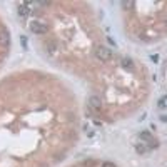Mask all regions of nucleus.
I'll list each match as a JSON object with an SVG mask.
<instances>
[{"instance_id": "obj_5", "label": "nucleus", "mask_w": 167, "mask_h": 167, "mask_svg": "<svg viewBox=\"0 0 167 167\" xmlns=\"http://www.w3.org/2000/svg\"><path fill=\"white\" fill-rule=\"evenodd\" d=\"M18 13H20L22 17H27V15H30V7H27L25 3L18 5Z\"/></svg>"}, {"instance_id": "obj_9", "label": "nucleus", "mask_w": 167, "mask_h": 167, "mask_svg": "<svg viewBox=\"0 0 167 167\" xmlns=\"http://www.w3.org/2000/svg\"><path fill=\"white\" fill-rule=\"evenodd\" d=\"M135 149H137V152H139V154H144V152H145V147H144V145H137Z\"/></svg>"}, {"instance_id": "obj_11", "label": "nucleus", "mask_w": 167, "mask_h": 167, "mask_svg": "<svg viewBox=\"0 0 167 167\" xmlns=\"http://www.w3.org/2000/svg\"><path fill=\"white\" fill-rule=\"evenodd\" d=\"M22 45H24V47H27V40H25V37H22Z\"/></svg>"}, {"instance_id": "obj_6", "label": "nucleus", "mask_w": 167, "mask_h": 167, "mask_svg": "<svg viewBox=\"0 0 167 167\" xmlns=\"http://www.w3.org/2000/svg\"><path fill=\"white\" fill-rule=\"evenodd\" d=\"M134 5H135V2H134V0H124V2H122V7H124L125 10L134 9Z\"/></svg>"}, {"instance_id": "obj_8", "label": "nucleus", "mask_w": 167, "mask_h": 167, "mask_svg": "<svg viewBox=\"0 0 167 167\" xmlns=\"http://www.w3.org/2000/svg\"><path fill=\"white\" fill-rule=\"evenodd\" d=\"M122 67H124V69H134V62H132L130 59H124V60H122Z\"/></svg>"}, {"instance_id": "obj_2", "label": "nucleus", "mask_w": 167, "mask_h": 167, "mask_svg": "<svg viewBox=\"0 0 167 167\" xmlns=\"http://www.w3.org/2000/svg\"><path fill=\"white\" fill-rule=\"evenodd\" d=\"M95 55H97V59L102 60V62H109V60L112 59V52H110V49H107V47H97Z\"/></svg>"}, {"instance_id": "obj_7", "label": "nucleus", "mask_w": 167, "mask_h": 167, "mask_svg": "<svg viewBox=\"0 0 167 167\" xmlns=\"http://www.w3.org/2000/svg\"><path fill=\"white\" fill-rule=\"evenodd\" d=\"M139 137H141L142 141H145V142L154 141V139H152V135H150V132H141V134H139Z\"/></svg>"}, {"instance_id": "obj_3", "label": "nucleus", "mask_w": 167, "mask_h": 167, "mask_svg": "<svg viewBox=\"0 0 167 167\" xmlns=\"http://www.w3.org/2000/svg\"><path fill=\"white\" fill-rule=\"evenodd\" d=\"M10 45V34L5 30V28H2L0 30V47H9Z\"/></svg>"}, {"instance_id": "obj_4", "label": "nucleus", "mask_w": 167, "mask_h": 167, "mask_svg": "<svg viewBox=\"0 0 167 167\" xmlns=\"http://www.w3.org/2000/svg\"><path fill=\"white\" fill-rule=\"evenodd\" d=\"M90 109H94V110H99L100 107H102V100H100V97H97V95H92L89 97V100H87Z\"/></svg>"}, {"instance_id": "obj_1", "label": "nucleus", "mask_w": 167, "mask_h": 167, "mask_svg": "<svg viewBox=\"0 0 167 167\" xmlns=\"http://www.w3.org/2000/svg\"><path fill=\"white\" fill-rule=\"evenodd\" d=\"M28 27H30V30H32L34 34H39V35L47 34V32H49V25H47V24H44V22H37V20L30 22Z\"/></svg>"}, {"instance_id": "obj_10", "label": "nucleus", "mask_w": 167, "mask_h": 167, "mask_svg": "<svg viewBox=\"0 0 167 167\" xmlns=\"http://www.w3.org/2000/svg\"><path fill=\"white\" fill-rule=\"evenodd\" d=\"M102 167H117V166L114 164V162H104Z\"/></svg>"}]
</instances>
